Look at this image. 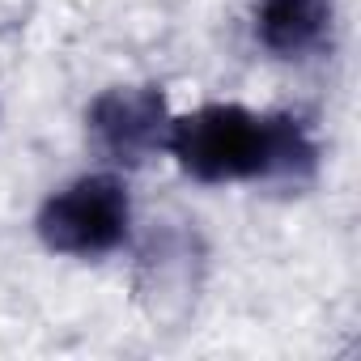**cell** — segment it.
Returning a JSON list of instances; mask_svg holds the SVG:
<instances>
[{"label": "cell", "instance_id": "3", "mask_svg": "<svg viewBox=\"0 0 361 361\" xmlns=\"http://www.w3.org/2000/svg\"><path fill=\"white\" fill-rule=\"evenodd\" d=\"M90 128L98 145L119 161H140L153 145L166 140V102L157 90H111L94 102Z\"/></svg>", "mask_w": 361, "mask_h": 361}, {"label": "cell", "instance_id": "1", "mask_svg": "<svg viewBox=\"0 0 361 361\" xmlns=\"http://www.w3.org/2000/svg\"><path fill=\"white\" fill-rule=\"evenodd\" d=\"M161 145L200 183L293 174L298 166H310L314 157L298 119L255 115L234 102H213V106H200L183 119H174Z\"/></svg>", "mask_w": 361, "mask_h": 361}, {"label": "cell", "instance_id": "2", "mask_svg": "<svg viewBox=\"0 0 361 361\" xmlns=\"http://www.w3.org/2000/svg\"><path fill=\"white\" fill-rule=\"evenodd\" d=\"M128 188L111 174H85L56 192L39 213V234L60 255H106L128 238Z\"/></svg>", "mask_w": 361, "mask_h": 361}, {"label": "cell", "instance_id": "4", "mask_svg": "<svg viewBox=\"0 0 361 361\" xmlns=\"http://www.w3.org/2000/svg\"><path fill=\"white\" fill-rule=\"evenodd\" d=\"M331 30V0H259L255 35L276 56H310Z\"/></svg>", "mask_w": 361, "mask_h": 361}]
</instances>
